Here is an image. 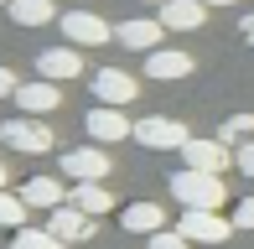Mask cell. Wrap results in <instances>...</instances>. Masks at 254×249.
<instances>
[{
	"instance_id": "obj_1",
	"label": "cell",
	"mask_w": 254,
	"mask_h": 249,
	"mask_svg": "<svg viewBox=\"0 0 254 249\" xmlns=\"http://www.w3.org/2000/svg\"><path fill=\"white\" fill-rule=\"evenodd\" d=\"M171 197L182 208H223L228 202V187H223V172H197V166H182L171 177Z\"/></svg>"
},
{
	"instance_id": "obj_2",
	"label": "cell",
	"mask_w": 254,
	"mask_h": 249,
	"mask_svg": "<svg viewBox=\"0 0 254 249\" xmlns=\"http://www.w3.org/2000/svg\"><path fill=\"white\" fill-rule=\"evenodd\" d=\"M57 166H63L67 182H104V177L114 172L109 151H104L99 140H94V145H78V151H63V156H57Z\"/></svg>"
},
{
	"instance_id": "obj_3",
	"label": "cell",
	"mask_w": 254,
	"mask_h": 249,
	"mask_svg": "<svg viewBox=\"0 0 254 249\" xmlns=\"http://www.w3.org/2000/svg\"><path fill=\"white\" fill-rule=\"evenodd\" d=\"M0 140L21 156H42V151H52V124H42L37 115H21V120L0 124Z\"/></svg>"
},
{
	"instance_id": "obj_4",
	"label": "cell",
	"mask_w": 254,
	"mask_h": 249,
	"mask_svg": "<svg viewBox=\"0 0 254 249\" xmlns=\"http://www.w3.org/2000/svg\"><path fill=\"white\" fill-rule=\"evenodd\" d=\"M135 140L145 151H182L192 135H187V124H177L171 115H145V120H135Z\"/></svg>"
},
{
	"instance_id": "obj_5",
	"label": "cell",
	"mask_w": 254,
	"mask_h": 249,
	"mask_svg": "<svg viewBox=\"0 0 254 249\" xmlns=\"http://www.w3.org/2000/svg\"><path fill=\"white\" fill-rule=\"evenodd\" d=\"M182 234H187L192 244H223L228 234H234V218H223L218 208H182Z\"/></svg>"
},
{
	"instance_id": "obj_6",
	"label": "cell",
	"mask_w": 254,
	"mask_h": 249,
	"mask_svg": "<svg viewBox=\"0 0 254 249\" xmlns=\"http://www.w3.org/2000/svg\"><path fill=\"white\" fill-rule=\"evenodd\" d=\"M57 26H63V37L73 47H104V42H114V26L104 16H94V10H67Z\"/></svg>"
},
{
	"instance_id": "obj_7",
	"label": "cell",
	"mask_w": 254,
	"mask_h": 249,
	"mask_svg": "<svg viewBox=\"0 0 254 249\" xmlns=\"http://www.w3.org/2000/svg\"><path fill=\"white\" fill-rule=\"evenodd\" d=\"M192 52H182V47H156V52H145V78L151 83H182V78H192Z\"/></svg>"
},
{
	"instance_id": "obj_8",
	"label": "cell",
	"mask_w": 254,
	"mask_h": 249,
	"mask_svg": "<svg viewBox=\"0 0 254 249\" xmlns=\"http://www.w3.org/2000/svg\"><path fill=\"white\" fill-rule=\"evenodd\" d=\"M114 42L130 47V52H156L161 42H166V26H161V16H156V21L135 16V21H120V26H114Z\"/></svg>"
},
{
	"instance_id": "obj_9",
	"label": "cell",
	"mask_w": 254,
	"mask_h": 249,
	"mask_svg": "<svg viewBox=\"0 0 254 249\" xmlns=\"http://www.w3.org/2000/svg\"><path fill=\"white\" fill-rule=\"evenodd\" d=\"M88 135H94L99 145H114V140H125V135H135V120H125V109H114V104H99V109H88Z\"/></svg>"
},
{
	"instance_id": "obj_10",
	"label": "cell",
	"mask_w": 254,
	"mask_h": 249,
	"mask_svg": "<svg viewBox=\"0 0 254 249\" xmlns=\"http://www.w3.org/2000/svg\"><path fill=\"white\" fill-rule=\"evenodd\" d=\"M182 161L197 166V172H223V166H234V145H223L218 135L213 140H197V135H192V140L182 145Z\"/></svg>"
},
{
	"instance_id": "obj_11",
	"label": "cell",
	"mask_w": 254,
	"mask_h": 249,
	"mask_svg": "<svg viewBox=\"0 0 254 249\" xmlns=\"http://www.w3.org/2000/svg\"><path fill=\"white\" fill-rule=\"evenodd\" d=\"M135 94H140V83H135L130 73H120V67H99V73H94V99H99V104L125 109Z\"/></svg>"
},
{
	"instance_id": "obj_12",
	"label": "cell",
	"mask_w": 254,
	"mask_h": 249,
	"mask_svg": "<svg viewBox=\"0 0 254 249\" xmlns=\"http://www.w3.org/2000/svg\"><path fill=\"white\" fill-rule=\"evenodd\" d=\"M83 73V58H78V47L67 42V47H47L37 58V78H52V83H73V78Z\"/></svg>"
},
{
	"instance_id": "obj_13",
	"label": "cell",
	"mask_w": 254,
	"mask_h": 249,
	"mask_svg": "<svg viewBox=\"0 0 254 249\" xmlns=\"http://www.w3.org/2000/svg\"><path fill=\"white\" fill-rule=\"evenodd\" d=\"M94 223H99V218H88V213H83V208H73V202H63V208H52V213H47V229H52L63 244L88 239V234H94Z\"/></svg>"
},
{
	"instance_id": "obj_14",
	"label": "cell",
	"mask_w": 254,
	"mask_h": 249,
	"mask_svg": "<svg viewBox=\"0 0 254 249\" xmlns=\"http://www.w3.org/2000/svg\"><path fill=\"white\" fill-rule=\"evenodd\" d=\"M16 104H21V115H52L57 104H63V88L52 83V78H37V83H21L16 88Z\"/></svg>"
},
{
	"instance_id": "obj_15",
	"label": "cell",
	"mask_w": 254,
	"mask_h": 249,
	"mask_svg": "<svg viewBox=\"0 0 254 249\" xmlns=\"http://www.w3.org/2000/svg\"><path fill=\"white\" fill-rule=\"evenodd\" d=\"M202 21H207L202 0H166V5H161V26L166 31H197Z\"/></svg>"
},
{
	"instance_id": "obj_16",
	"label": "cell",
	"mask_w": 254,
	"mask_h": 249,
	"mask_svg": "<svg viewBox=\"0 0 254 249\" xmlns=\"http://www.w3.org/2000/svg\"><path fill=\"white\" fill-rule=\"evenodd\" d=\"M21 202H26V208H63V182H57V177H26V182H21Z\"/></svg>"
},
{
	"instance_id": "obj_17",
	"label": "cell",
	"mask_w": 254,
	"mask_h": 249,
	"mask_svg": "<svg viewBox=\"0 0 254 249\" xmlns=\"http://www.w3.org/2000/svg\"><path fill=\"white\" fill-rule=\"evenodd\" d=\"M120 223L130 234H145V239H151V234L166 229V208H156V202H130V208L120 213Z\"/></svg>"
},
{
	"instance_id": "obj_18",
	"label": "cell",
	"mask_w": 254,
	"mask_h": 249,
	"mask_svg": "<svg viewBox=\"0 0 254 249\" xmlns=\"http://www.w3.org/2000/svg\"><path fill=\"white\" fill-rule=\"evenodd\" d=\"M73 208H83L88 218H104V213L114 208V197H109L104 182H73Z\"/></svg>"
},
{
	"instance_id": "obj_19",
	"label": "cell",
	"mask_w": 254,
	"mask_h": 249,
	"mask_svg": "<svg viewBox=\"0 0 254 249\" xmlns=\"http://www.w3.org/2000/svg\"><path fill=\"white\" fill-rule=\"evenodd\" d=\"M10 21L16 26H47V21L57 16V0H10Z\"/></svg>"
},
{
	"instance_id": "obj_20",
	"label": "cell",
	"mask_w": 254,
	"mask_h": 249,
	"mask_svg": "<svg viewBox=\"0 0 254 249\" xmlns=\"http://www.w3.org/2000/svg\"><path fill=\"white\" fill-rule=\"evenodd\" d=\"M10 249H67V244L57 239L52 229H31V223H21L16 239H10Z\"/></svg>"
},
{
	"instance_id": "obj_21",
	"label": "cell",
	"mask_w": 254,
	"mask_h": 249,
	"mask_svg": "<svg viewBox=\"0 0 254 249\" xmlns=\"http://www.w3.org/2000/svg\"><path fill=\"white\" fill-rule=\"evenodd\" d=\"M26 223V202H21V192H5L0 187V229H21Z\"/></svg>"
},
{
	"instance_id": "obj_22",
	"label": "cell",
	"mask_w": 254,
	"mask_h": 249,
	"mask_svg": "<svg viewBox=\"0 0 254 249\" xmlns=\"http://www.w3.org/2000/svg\"><path fill=\"white\" fill-rule=\"evenodd\" d=\"M249 135H254V115H228L218 124V140L223 145H239V140H249Z\"/></svg>"
},
{
	"instance_id": "obj_23",
	"label": "cell",
	"mask_w": 254,
	"mask_h": 249,
	"mask_svg": "<svg viewBox=\"0 0 254 249\" xmlns=\"http://www.w3.org/2000/svg\"><path fill=\"white\" fill-rule=\"evenodd\" d=\"M151 249H197V244H192L182 229H161V234H151Z\"/></svg>"
},
{
	"instance_id": "obj_24",
	"label": "cell",
	"mask_w": 254,
	"mask_h": 249,
	"mask_svg": "<svg viewBox=\"0 0 254 249\" xmlns=\"http://www.w3.org/2000/svg\"><path fill=\"white\" fill-rule=\"evenodd\" d=\"M234 166H239L244 177H254V140H239V145H234Z\"/></svg>"
},
{
	"instance_id": "obj_25",
	"label": "cell",
	"mask_w": 254,
	"mask_h": 249,
	"mask_svg": "<svg viewBox=\"0 0 254 249\" xmlns=\"http://www.w3.org/2000/svg\"><path fill=\"white\" fill-rule=\"evenodd\" d=\"M228 218H234V229H254V197H239V208Z\"/></svg>"
},
{
	"instance_id": "obj_26",
	"label": "cell",
	"mask_w": 254,
	"mask_h": 249,
	"mask_svg": "<svg viewBox=\"0 0 254 249\" xmlns=\"http://www.w3.org/2000/svg\"><path fill=\"white\" fill-rule=\"evenodd\" d=\"M16 88H21V78L10 67H0V99H16Z\"/></svg>"
},
{
	"instance_id": "obj_27",
	"label": "cell",
	"mask_w": 254,
	"mask_h": 249,
	"mask_svg": "<svg viewBox=\"0 0 254 249\" xmlns=\"http://www.w3.org/2000/svg\"><path fill=\"white\" fill-rule=\"evenodd\" d=\"M239 37H244V42H249V47H254V10H249V16H244V21H239Z\"/></svg>"
},
{
	"instance_id": "obj_28",
	"label": "cell",
	"mask_w": 254,
	"mask_h": 249,
	"mask_svg": "<svg viewBox=\"0 0 254 249\" xmlns=\"http://www.w3.org/2000/svg\"><path fill=\"white\" fill-rule=\"evenodd\" d=\"M202 5H207V10H213V5H239V0H202Z\"/></svg>"
},
{
	"instance_id": "obj_29",
	"label": "cell",
	"mask_w": 254,
	"mask_h": 249,
	"mask_svg": "<svg viewBox=\"0 0 254 249\" xmlns=\"http://www.w3.org/2000/svg\"><path fill=\"white\" fill-rule=\"evenodd\" d=\"M0 187H5V161H0Z\"/></svg>"
},
{
	"instance_id": "obj_30",
	"label": "cell",
	"mask_w": 254,
	"mask_h": 249,
	"mask_svg": "<svg viewBox=\"0 0 254 249\" xmlns=\"http://www.w3.org/2000/svg\"><path fill=\"white\" fill-rule=\"evenodd\" d=\"M151 5H156V10H161V5H166V0H151Z\"/></svg>"
},
{
	"instance_id": "obj_31",
	"label": "cell",
	"mask_w": 254,
	"mask_h": 249,
	"mask_svg": "<svg viewBox=\"0 0 254 249\" xmlns=\"http://www.w3.org/2000/svg\"><path fill=\"white\" fill-rule=\"evenodd\" d=\"M0 5H10V0H0Z\"/></svg>"
}]
</instances>
